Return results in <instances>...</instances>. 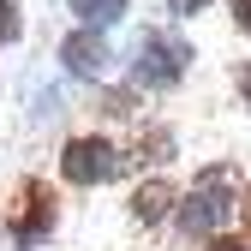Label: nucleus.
Segmentation results:
<instances>
[{
    "label": "nucleus",
    "instance_id": "nucleus-11",
    "mask_svg": "<svg viewBox=\"0 0 251 251\" xmlns=\"http://www.w3.org/2000/svg\"><path fill=\"white\" fill-rule=\"evenodd\" d=\"M239 90H245V102H251V60L239 66Z\"/></svg>",
    "mask_w": 251,
    "mask_h": 251
},
{
    "label": "nucleus",
    "instance_id": "nucleus-8",
    "mask_svg": "<svg viewBox=\"0 0 251 251\" xmlns=\"http://www.w3.org/2000/svg\"><path fill=\"white\" fill-rule=\"evenodd\" d=\"M0 36H6V42L18 36V12H12V0H0Z\"/></svg>",
    "mask_w": 251,
    "mask_h": 251
},
{
    "label": "nucleus",
    "instance_id": "nucleus-5",
    "mask_svg": "<svg viewBox=\"0 0 251 251\" xmlns=\"http://www.w3.org/2000/svg\"><path fill=\"white\" fill-rule=\"evenodd\" d=\"M60 60H66L78 78H102V72H108V42H102V36H90V30H78V36H66Z\"/></svg>",
    "mask_w": 251,
    "mask_h": 251
},
{
    "label": "nucleus",
    "instance_id": "nucleus-4",
    "mask_svg": "<svg viewBox=\"0 0 251 251\" xmlns=\"http://www.w3.org/2000/svg\"><path fill=\"white\" fill-rule=\"evenodd\" d=\"M227 209H233V198L222 192V174H209L192 198H185V209H179V227L185 233H209V227H222L227 222Z\"/></svg>",
    "mask_w": 251,
    "mask_h": 251
},
{
    "label": "nucleus",
    "instance_id": "nucleus-7",
    "mask_svg": "<svg viewBox=\"0 0 251 251\" xmlns=\"http://www.w3.org/2000/svg\"><path fill=\"white\" fill-rule=\"evenodd\" d=\"M72 12L84 24H114V18H126V0H72Z\"/></svg>",
    "mask_w": 251,
    "mask_h": 251
},
{
    "label": "nucleus",
    "instance_id": "nucleus-6",
    "mask_svg": "<svg viewBox=\"0 0 251 251\" xmlns=\"http://www.w3.org/2000/svg\"><path fill=\"white\" fill-rule=\"evenodd\" d=\"M168 185L162 179H150V185H138V192H132V215H138V222H162V215H168Z\"/></svg>",
    "mask_w": 251,
    "mask_h": 251
},
{
    "label": "nucleus",
    "instance_id": "nucleus-12",
    "mask_svg": "<svg viewBox=\"0 0 251 251\" xmlns=\"http://www.w3.org/2000/svg\"><path fill=\"white\" fill-rule=\"evenodd\" d=\"M239 209H245V251H251V192H245V203H239Z\"/></svg>",
    "mask_w": 251,
    "mask_h": 251
},
{
    "label": "nucleus",
    "instance_id": "nucleus-3",
    "mask_svg": "<svg viewBox=\"0 0 251 251\" xmlns=\"http://www.w3.org/2000/svg\"><path fill=\"white\" fill-rule=\"evenodd\" d=\"M60 174H66L72 185H102L120 174V150L108 138H72L66 155H60Z\"/></svg>",
    "mask_w": 251,
    "mask_h": 251
},
{
    "label": "nucleus",
    "instance_id": "nucleus-9",
    "mask_svg": "<svg viewBox=\"0 0 251 251\" xmlns=\"http://www.w3.org/2000/svg\"><path fill=\"white\" fill-rule=\"evenodd\" d=\"M227 6H233V24H239V30H251V0H227Z\"/></svg>",
    "mask_w": 251,
    "mask_h": 251
},
{
    "label": "nucleus",
    "instance_id": "nucleus-1",
    "mask_svg": "<svg viewBox=\"0 0 251 251\" xmlns=\"http://www.w3.org/2000/svg\"><path fill=\"white\" fill-rule=\"evenodd\" d=\"M54 192L42 179H18V192H12V203H6V233L18 239V245H36V239H48V227H54Z\"/></svg>",
    "mask_w": 251,
    "mask_h": 251
},
{
    "label": "nucleus",
    "instance_id": "nucleus-13",
    "mask_svg": "<svg viewBox=\"0 0 251 251\" xmlns=\"http://www.w3.org/2000/svg\"><path fill=\"white\" fill-rule=\"evenodd\" d=\"M174 6H179V12H198V6H209V0H174Z\"/></svg>",
    "mask_w": 251,
    "mask_h": 251
},
{
    "label": "nucleus",
    "instance_id": "nucleus-2",
    "mask_svg": "<svg viewBox=\"0 0 251 251\" xmlns=\"http://www.w3.org/2000/svg\"><path fill=\"white\" fill-rule=\"evenodd\" d=\"M185 60H192V48H185L179 36H168V30H144L138 36V84H150V90H162V84H174L179 72H185Z\"/></svg>",
    "mask_w": 251,
    "mask_h": 251
},
{
    "label": "nucleus",
    "instance_id": "nucleus-10",
    "mask_svg": "<svg viewBox=\"0 0 251 251\" xmlns=\"http://www.w3.org/2000/svg\"><path fill=\"white\" fill-rule=\"evenodd\" d=\"M209 251H245V239H233V233H222V239H209Z\"/></svg>",
    "mask_w": 251,
    "mask_h": 251
}]
</instances>
